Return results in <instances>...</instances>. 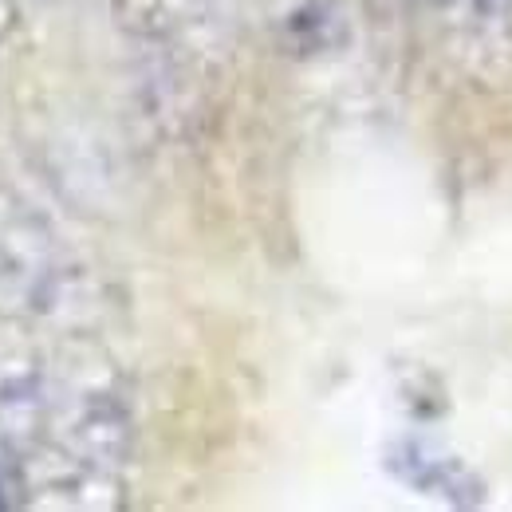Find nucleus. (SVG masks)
Wrapping results in <instances>:
<instances>
[{"mask_svg":"<svg viewBox=\"0 0 512 512\" xmlns=\"http://www.w3.org/2000/svg\"><path fill=\"white\" fill-rule=\"evenodd\" d=\"M115 16L134 40L162 52H186L229 28L233 0H115Z\"/></svg>","mask_w":512,"mask_h":512,"instance_id":"obj_4","label":"nucleus"},{"mask_svg":"<svg viewBox=\"0 0 512 512\" xmlns=\"http://www.w3.org/2000/svg\"><path fill=\"white\" fill-rule=\"evenodd\" d=\"M272 36L288 56H327L347 36V16L339 0H272Z\"/></svg>","mask_w":512,"mask_h":512,"instance_id":"obj_5","label":"nucleus"},{"mask_svg":"<svg viewBox=\"0 0 512 512\" xmlns=\"http://www.w3.org/2000/svg\"><path fill=\"white\" fill-rule=\"evenodd\" d=\"M16 20H20V4H16V0H0V44L12 36Z\"/></svg>","mask_w":512,"mask_h":512,"instance_id":"obj_6","label":"nucleus"},{"mask_svg":"<svg viewBox=\"0 0 512 512\" xmlns=\"http://www.w3.org/2000/svg\"><path fill=\"white\" fill-rule=\"evenodd\" d=\"M79 268H71L56 233L24 205L0 209V312L16 320L71 316L79 292Z\"/></svg>","mask_w":512,"mask_h":512,"instance_id":"obj_2","label":"nucleus"},{"mask_svg":"<svg viewBox=\"0 0 512 512\" xmlns=\"http://www.w3.org/2000/svg\"><path fill=\"white\" fill-rule=\"evenodd\" d=\"M52 430V375L28 351L0 355V442L32 461Z\"/></svg>","mask_w":512,"mask_h":512,"instance_id":"obj_3","label":"nucleus"},{"mask_svg":"<svg viewBox=\"0 0 512 512\" xmlns=\"http://www.w3.org/2000/svg\"><path fill=\"white\" fill-rule=\"evenodd\" d=\"M134 422L119 371L103 359H79L52 379V469L48 493L71 509H111L123 493ZM40 449V453H44Z\"/></svg>","mask_w":512,"mask_h":512,"instance_id":"obj_1","label":"nucleus"},{"mask_svg":"<svg viewBox=\"0 0 512 512\" xmlns=\"http://www.w3.org/2000/svg\"><path fill=\"white\" fill-rule=\"evenodd\" d=\"M469 4H473L477 12H505L512 0H469Z\"/></svg>","mask_w":512,"mask_h":512,"instance_id":"obj_7","label":"nucleus"}]
</instances>
